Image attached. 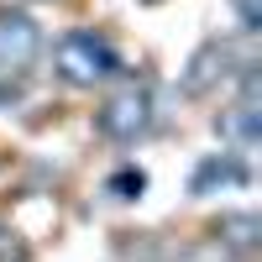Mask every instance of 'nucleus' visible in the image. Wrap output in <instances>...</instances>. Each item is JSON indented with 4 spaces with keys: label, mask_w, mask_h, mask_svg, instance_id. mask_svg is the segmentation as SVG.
<instances>
[{
    "label": "nucleus",
    "mask_w": 262,
    "mask_h": 262,
    "mask_svg": "<svg viewBox=\"0 0 262 262\" xmlns=\"http://www.w3.org/2000/svg\"><path fill=\"white\" fill-rule=\"evenodd\" d=\"M158 126V79L152 74H121L105 84V100L95 105V137L111 147H137Z\"/></svg>",
    "instance_id": "1"
},
{
    "label": "nucleus",
    "mask_w": 262,
    "mask_h": 262,
    "mask_svg": "<svg viewBox=\"0 0 262 262\" xmlns=\"http://www.w3.org/2000/svg\"><path fill=\"white\" fill-rule=\"evenodd\" d=\"M126 74V53L100 27H69L53 42V79L63 90H105Z\"/></svg>",
    "instance_id": "2"
},
{
    "label": "nucleus",
    "mask_w": 262,
    "mask_h": 262,
    "mask_svg": "<svg viewBox=\"0 0 262 262\" xmlns=\"http://www.w3.org/2000/svg\"><path fill=\"white\" fill-rule=\"evenodd\" d=\"M37 58H42V27H37V16L0 6V111H16V105L27 100Z\"/></svg>",
    "instance_id": "3"
},
{
    "label": "nucleus",
    "mask_w": 262,
    "mask_h": 262,
    "mask_svg": "<svg viewBox=\"0 0 262 262\" xmlns=\"http://www.w3.org/2000/svg\"><path fill=\"white\" fill-rule=\"evenodd\" d=\"M252 37H205L200 48H194L184 58V69H179V95L184 100H210V95H221L226 84L236 79V69L242 63H252Z\"/></svg>",
    "instance_id": "4"
},
{
    "label": "nucleus",
    "mask_w": 262,
    "mask_h": 262,
    "mask_svg": "<svg viewBox=\"0 0 262 262\" xmlns=\"http://www.w3.org/2000/svg\"><path fill=\"white\" fill-rule=\"evenodd\" d=\"M252 189V152H200L189 168V200H215V194H242Z\"/></svg>",
    "instance_id": "5"
},
{
    "label": "nucleus",
    "mask_w": 262,
    "mask_h": 262,
    "mask_svg": "<svg viewBox=\"0 0 262 262\" xmlns=\"http://www.w3.org/2000/svg\"><path fill=\"white\" fill-rule=\"evenodd\" d=\"M215 137H221V147H236V152H252L262 142V100L252 95H236L231 105H221V116L210 121Z\"/></svg>",
    "instance_id": "6"
},
{
    "label": "nucleus",
    "mask_w": 262,
    "mask_h": 262,
    "mask_svg": "<svg viewBox=\"0 0 262 262\" xmlns=\"http://www.w3.org/2000/svg\"><path fill=\"white\" fill-rule=\"evenodd\" d=\"M210 242L215 252H226V257H257L262 252V215L257 210H226L221 221L210 226Z\"/></svg>",
    "instance_id": "7"
},
{
    "label": "nucleus",
    "mask_w": 262,
    "mask_h": 262,
    "mask_svg": "<svg viewBox=\"0 0 262 262\" xmlns=\"http://www.w3.org/2000/svg\"><path fill=\"white\" fill-rule=\"evenodd\" d=\"M147 189H152V173H147L142 163H116V168L100 179V194H105L111 205H137Z\"/></svg>",
    "instance_id": "8"
},
{
    "label": "nucleus",
    "mask_w": 262,
    "mask_h": 262,
    "mask_svg": "<svg viewBox=\"0 0 262 262\" xmlns=\"http://www.w3.org/2000/svg\"><path fill=\"white\" fill-rule=\"evenodd\" d=\"M231 11H236V32L242 37L262 32V0H231Z\"/></svg>",
    "instance_id": "9"
},
{
    "label": "nucleus",
    "mask_w": 262,
    "mask_h": 262,
    "mask_svg": "<svg viewBox=\"0 0 262 262\" xmlns=\"http://www.w3.org/2000/svg\"><path fill=\"white\" fill-rule=\"evenodd\" d=\"M11 257L27 262V257H32V242H27L16 226H0V262H11Z\"/></svg>",
    "instance_id": "10"
},
{
    "label": "nucleus",
    "mask_w": 262,
    "mask_h": 262,
    "mask_svg": "<svg viewBox=\"0 0 262 262\" xmlns=\"http://www.w3.org/2000/svg\"><path fill=\"white\" fill-rule=\"evenodd\" d=\"M142 6H158V0H142Z\"/></svg>",
    "instance_id": "11"
}]
</instances>
